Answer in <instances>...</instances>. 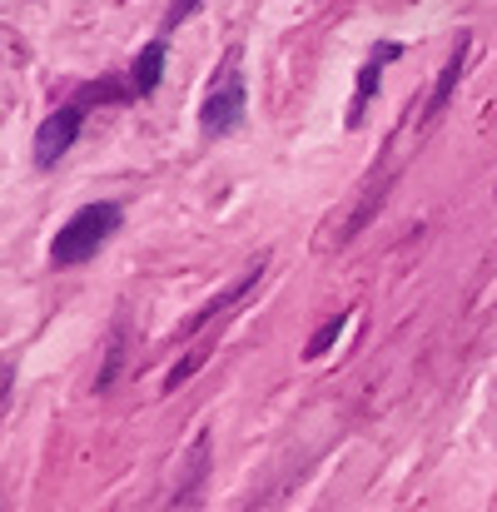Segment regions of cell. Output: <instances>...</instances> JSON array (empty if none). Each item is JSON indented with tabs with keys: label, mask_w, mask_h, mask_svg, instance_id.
Returning <instances> with one entry per match:
<instances>
[{
	"label": "cell",
	"mask_w": 497,
	"mask_h": 512,
	"mask_svg": "<svg viewBox=\"0 0 497 512\" xmlns=\"http://www.w3.org/2000/svg\"><path fill=\"white\" fill-rule=\"evenodd\" d=\"M204 353H209V348H194L189 358H179V363L169 368V378H165V393H174V388H179V383H184V378H189V373H194L199 363H204Z\"/></svg>",
	"instance_id": "cell-10"
},
{
	"label": "cell",
	"mask_w": 497,
	"mask_h": 512,
	"mask_svg": "<svg viewBox=\"0 0 497 512\" xmlns=\"http://www.w3.org/2000/svg\"><path fill=\"white\" fill-rule=\"evenodd\" d=\"M403 55V45L398 40H383L368 60H363V70H358V85H353V105H348V125H358L363 115H368V105H373V90H378V80H383V65L388 60H398Z\"/></svg>",
	"instance_id": "cell-4"
},
{
	"label": "cell",
	"mask_w": 497,
	"mask_h": 512,
	"mask_svg": "<svg viewBox=\"0 0 497 512\" xmlns=\"http://www.w3.org/2000/svg\"><path fill=\"white\" fill-rule=\"evenodd\" d=\"M244 100H249L244 70H239V55H229V60H224V75L214 80V90H209V100H204V110H199V130H204V135H229V130H239V125H244Z\"/></svg>",
	"instance_id": "cell-2"
},
{
	"label": "cell",
	"mask_w": 497,
	"mask_h": 512,
	"mask_svg": "<svg viewBox=\"0 0 497 512\" xmlns=\"http://www.w3.org/2000/svg\"><path fill=\"white\" fill-rule=\"evenodd\" d=\"M80 120H85V105H65V110H55L45 125H40V135H35V165L40 170H50V165H60V155L75 145V135H80Z\"/></svg>",
	"instance_id": "cell-3"
},
{
	"label": "cell",
	"mask_w": 497,
	"mask_h": 512,
	"mask_svg": "<svg viewBox=\"0 0 497 512\" xmlns=\"http://www.w3.org/2000/svg\"><path fill=\"white\" fill-rule=\"evenodd\" d=\"M199 5H204V0H174V5H169V15H165V25H179V20H189V15H194Z\"/></svg>",
	"instance_id": "cell-11"
},
{
	"label": "cell",
	"mask_w": 497,
	"mask_h": 512,
	"mask_svg": "<svg viewBox=\"0 0 497 512\" xmlns=\"http://www.w3.org/2000/svg\"><path fill=\"white\" fill-rule=\"evenodd\" d=\"M115 229H120V204H85V209H80L75 219H65V229L55 234L50 259H55L60 269L85 264L90 254H100V244H105Z\"/></svg>",
	"instance_id": "cell-1"
},
{
	"label": "cell",
	"mask_w": 497,
	"mask_h": 512,
	"mask_svg": "<svg viewBox=\"0 0 497 512\" xmlns=\"http://www.w3.org/2000/svg\"><path fill=\"white\" fill-rule=\"evenodd\" d=\"M254 284H259V269H249V274H244V279H239L234 289H224V294H219L214 304H204V309H199V314H194V319H189V324H184V329H179L174 339H189V334H199V329H204V324H209L214 314H224V309H234V304H239V299H244V294H249Z\"/></svg>",
	"instance_id": "cell-5"
},
{
	"label": "cell",
	"mask_w": 497,
	"mask_h": 512,
	"mask_svg": "<svg viewBox=\"0 0 497 512\" xmlns=\"http://www.w3.org/2000/svg\"><path fill=\"white\" fill-rule=\"evenodd\" d=\"M343 329H348V314H338V319H329V324H324V329H319V334L309 339V348H304V353H309V358L329 353L333 343H338V334H343Z\"/></svg>",
	"instance_id": "cell-9"
},
{
	"label": "cell",
	"mask_w": 497,
	"mask_h": 512,
	"mask_svg": "<svg viewBox=\"0 0 497 512\" xmlns=\"http://www.w3.org/2000/svg\"><path fill=\"white\" fill-rule=\"evenodd\" d=\"M160 75H165V40H150V45L140 50L135 70H130V90H135V95H150V90L160 85Z\"/></svg>",
	"instance_id": "cell-6"
},
{
	"label": "cell",
	"mask_w": 497,
	"mask_h": 512,
	"mask_svg": "<svg viewBox=\"0 0 497 512\" xmlns=\"http://www.w3.org/2000/svg\"><path fill=\"white\" fill-rule=\"evenodd\" d=\"M463 55H468V40H458V50L448 55V65H443V75H438V85H433V100H428V115H438L448 100H453V85H458V75H463Z\"/></svg>",
	"instance_id": "cell-8"
},
{
	"label": "cell",
	"mask_w": 497,
	"mask_h": 512,
	"mask_svg": "<svg viewBox=\"0 0 497 512\" xmlns=\"http://www.w3.org/2000/svg\"><path fill=\"white\" fill-rule=\"evenodd\" d=\"M209 473V433H199L194 438V448L184 453V478H179V488H174V498H189L194 488H199V478Z\"/></svg>",
	"instance_id": "cell-7"
}]
</instances>
